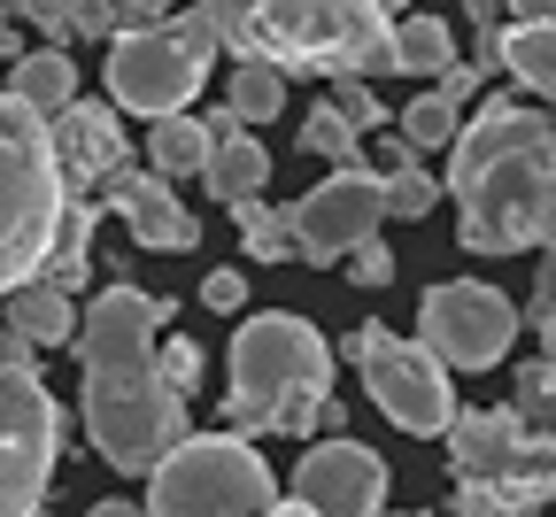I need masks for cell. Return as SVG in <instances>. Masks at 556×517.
<instances>
[{"label":"cell","instance_id":"74e56055","mask_svg":"<svg viewBox=\"0 0 556 517\" xmlns=\"http://www.w3.org/2000/svg\"><path fill=\"white\" fill-rule=\"evenodd\" d=\"M548 440H556V432H548Z\"/></svg>","mask_w":556,"mask_h":517},{"label":"cell","instance_id":"e0dca14e","mask_svg":"<svg viewBox=\"0 0 556 517\" xmlns=\"http://www.w3.org/2000/svg\"><path fill=\"white\" fill-rule=\"evenodd\" d=\"M208 193L217 201H263V178H270V147L255 131H217V147H208V163H201Z\"/></svg>","mask_w":556,"mask_h":517},{"label":"cell","instance_id":"7c38bea8","mask_svg":"<svg viewBox=\"0 0 556 517\" xmlns=\"http://www.w3.org/2000/svg\"><path fill=\"white\" fill-rule=\"evenodd\" d=\"M287 232H294V255L309 270H332L348 263L364 240H379V171H332L317 193H302L287 209Z\"/></svg>","mask_w":556,"mask_h":517},{"label":"cell","instance_id":"d6986e66","mask_svg":"<svg viewBox=\"0 0 556 517\" xmlns=\"http://www.w3.org/2000/svg\"><path fill=\"white\" fill-rule=\"evenodd\" d=\"M503 62L518 70V86H526L533 101L556 109V16H518V24H503Z\"/></svg>","mask_w":556,"mask_h":517},{"label":"cell","instance_id":"44dd1931","mask_svg":"<svg viewBox=\"0 0 556 517\" xmlns=\"http://www.w3.org/2000/svg\"><path fill=\"white\" fill-rule=\"evenodd\" d=\"M208 147H217V131H208V116H163L148 131V163L155 178H193L208 163Z\"/></svg>","mask_w":556,"mask_h":517},{"label":"cell","instance_id":"52a82bcc","mask_svg":"<svg viewBox=\"0 0 556 517\" xmlns=\"http://www.w3.org/2000/svg\"><path fill=\"white\" fill-rule=\"evenodd\" d=\"M441 440H448L456 487H479L486 502H503L518 517H541V502L556 494V440L526 425L518 409H456Z\"/></svg>","mask_w":556,"mask_h":517},{"label":"cell","instance_id":"836d02e7","mask_svg":"<svg viewBox=\"0 0 556 517\" xmlns=\"http://www.w3.org/2000/svg\"><path fill=\"white\" fill-rule=\"evenodd\" d=\"M86 517H139V502H93Z\"/></svg>","mask_w":556,"mask_h":517},{"label":"cell","instance_id":"7a4b0ae2","mask_svg":"<svg viewBox=\"0 0 556 517\" xmlns=\"http://www.w3.org/2000/svg\"><path fill=\"white\" fill-rule=\"evenodd\" d=\"M456 240L471 255H526L556 240V116L486 101L448 147Z\"/></svg>","mask_w":556,"mask_h":517},{"label":"cell","instance_id":"d4e9b609","mask_svg":"<svg viewBox=\"0 0 556 517\" xmlns=\"http://www.w3.org/2000/svg\"><path fill=\"white\" fill-rule=\"evenodd\" d=\"M232 216H240V248H248L255 263H287V255H294V232H287V209H270V201H240Z\"/></svg>","mask_w":556,"mask_h":517},{"label":"cell","instance_id":"7402d4cb","mask_svg":"<svg viewBox=\"0 0 556 517\" xmlns=\"http://www.w3.org/2000/svg\"><path fill=\"white\" fill-rule=\"evenodd\" d=\"M456 39L441 16H402L394 24V78H448Z\"/></svg>","mask_w":556,"mask_h":517},{"label":"cell","instance_id":"4316f807","mask_svg":"<svg viewBox=\"0 0 556 517\" xmlns=\"http://www.w3.org/2000/svg\"><path fill=\"white\" fill-rule=\"evenodd\" d=\"M155 371H163V387H170V394L186 402V394H193V387L208 379V355H201V340L170 332V340H163V355H155Z\"/></svg>","mask_w":556,"mask_h":517},{"label":"cell","instance_id":"e575fe53","mask_svg":"<svg viewBox=\"0 0 556 517\" xmlns=\"http://www.w3.org/2000/svg\"><path fill=\"white\" fill-rule=\"evenodd\" d=\"M270 517H309V509H302V502H278V509H270Z\"/></svg>","mask_w":556,"mask_h":517},{"label":"cell","instance_id":"4fadbf2b","mask_svg":"<svg viewBox=\"0 0 556 517\" xmlns=\"http://www.w3.org/2000/svg\"><path fill=\"white\" fill-rule=\"evenodd\" d=\"M294 502L309 517H379L387 509V464L364 440H317L294 464Z\"/></svg>","mask_w":556,"mask_h":517},{"label":"cell","instance_id":"f546056e","mask_svg":"<svg viewBox=\"0 0 556 517\" xmlns=\"http://www.w3.org/2000/svg\"><path fill=\"white\" fill-rule=\"evenodd\" d=\"M201 302H208V310H240V302H248V278H240V270H208V278H201Z\"/></svg>","mask_w":556,"mask_h":517},{"label":"cell","instance_id":"2e32d148","mask_svg":"<svg viewBox=\"0 0 556 517\" xmlns=\"http://www.w3.org/2000/svg\"><path fill=\"white\" fill-rule=\"evenodd\" d=\"M9 101L31 109L39 124L62 116L70 101H78V62H70L62 47H24V54L9 62Z\"/></svg>","mask_w":556,"mask_h":517},{"label":"cell","instance_id":"603a6c76","mask_svg":"<svg viewBox=\"0 0 556 517\" xmlns=\"http://www.w3.org/2000/svg\"><path fill=\"white\" fill-rule=\"evenodd\" d=\"M225 116H232L240 131L287 116V78H278L270 62H232V78H225Z\"/></svg>","mask_w":556,"mask_h":517},{"label":"cell","instance_id":"ba28073f","mask_svg":"<svg viewBox=\"0 0 556 517\" xmlns=\"http://www.w3.org/2000/svg\"><path fill=\"white\" fill-rule=\"evenodd\" d=\"M208 62H217V39H208L201 9L193 16H163L155 31H116L109 47V109L124 116H186V101L208 86Z\"/></svg>","mask_w":556,"mask_h":517},{"label":"cell","instance_id":"d6a6232c","mask_svg":"<svg viewBox=\"0 0 556 517\" xmlns=\"http://www.w3.org/2000/svg\"><path fill=\"white\" fill-rule=\"evenodd\" d=\"M70 31L101 39V31H116V9H109V0H101V9H70Z\"/></svg>","mask_w":556,"mask_h":517},{"label":"cell","instance_id":"83f0119b","mask_svg":"<svg viewBox=\"0 0 556 517\" xmlns=\"http://www.w3.org/2000/svg\"><path fill=\"white\" fill-rule=\"evenodd\" d=\"M325 109H332V116H340L348 131H356V139H364V131H379V124H394V116L379 109V93H371V86H356V78H340Z\"/></svg>","mask_w":556,"mask_h":517},{"label":"cell","instance_id":"30bf717a","mask_svg":"<svg viewBox=\"0 0 556 517\" xmlns=\"http://www.w3.org/2000/svg\"><path fill=\"white\" fill-rule=\"evenodd\" d=\"M54 464H62V409L47 379L0 363V517H47Z\"/></svg>","mask_w":556,"mask_h":517},{"label":"cell","instance_id":"8992f818","mask_svg":"<svg viewBox=\"0 0 556 517\" xmlns=\"http://www.w3.org/2000/svg\"><path fill=\"white\" fill-rule=\"evenodd\" d=\"M278 479L270 464L232 432H186L178 449L148 471V509L139 517H270Z\"/></svg>","mask_w":556,"mask_h":517},{"label":"cell","instance_id":"5bb4252c","mask_svg":"<svg viewBox=\"0 0 556 517\" xmlns=\"http://www.w3.org/2000/svg\"><path fill=\"white\" fill-rule=\"evenodd\" d=\"M47 147H54V171H62V193L70 201H86V186H109L116 171H131L124 124L101 101H70L62 116H47Z\"/></svg>","mask_w":556,"mask_h":517},{"label":"cell","instance_id":"3957f363","mask_svg":"<svg viewBox=\"0 0 556 517\" xmlns=\"http://www.w3.org/2000/svg\"><path fill=\"white\" fill-rule=\"evenodd\" d=\"M208 39H225L240 62H270L278 78H387L394 70V16L371 0H263V9H232L208 0L201 9Z\"/></svg>","mask_w":556,"mask_h":517},{"label":"cell","instance_id":"9c48e42d","mask_svg":"<svg viewBox=\"0 0 556 517\" xmlns=\"http://www.w3.org/2000/svg\"><path fill=\"white\" fill-rule=\"evenodd\" d=\"M340 355H348V371H364V394L387 409L394 432H448L456 425V387L417 340H402L387 325H356L340 340Z\"/></svg>","mask_w":556,"mask_h":517},{"label":"cell","instance_id":"484cf974","mask_svg":"<svg viewBox=\"0 0 556 517\" xmlns=\"http://www.w3.org/2000/svg\"><path fill=\"white\" fill-rule=\"evenodd\" d=\"M302 147H309V155H325L332 171H364V139L348 131L332 109H309V116H302Z\"/></svg>","mask_w":556,"mask_h":517},{"label":"cell","instance_id":"5b68a950","mask_svg":"<svg viewBox=\"0 0 556 517\" xmlns=\"http://www.w3.org/2000/svg\"><path fill=\"white\" fill-rule=\"evenodd\" d=\"M62 209H70V193L54 171L47 124L0 93V302L47 270Z\"/></svg>","mask_w":556,"mask_h":517},{"label":"cell","instance_id":"cb8c5ba5","mask_svg":"<svg viewBox=\"0 0 556 517\" xmlns=\"http://www.w3.org/2000/svg\"><path fill=\"white\" fill-rule=\"evenodd\" d=\"M456 131H464V109H448L441 93H417V101L394 116V139L409 147V155H417V147H456Z\"/></svg>","mask_w":556,"mask_h":517},{"label":"cell","instance_id":"1f68e13d","mask_svg":"<svg viewBox=\"0 0 556 517\" xmlns=\"http://www.w3.org/2000/svg\"><path fill=\"white\" fill-rule=\"evenodd\" d=\"M448 517H518V509H503V502H486L479 487H456V494H448Z\"/></svg>","mask_w":556,"mask_h":517},{"label":"cell","instance_id":"d590c367","mask_svg":"<svg viewBox=\"0 0 556 517\" xmlns=\"http://www.w3.org/2000/svg\"><path fill=\"white\" fill-rule=\"evenodd\" d=\"M379 517H387V509H379ZM409 517H433V509H409Z\"/></svg>","mask_w":556,"mask_h":517},{"label":"cell","instance_id":"f1b7e54d","mask_svg":"<svg viewBox=\"0 0 556 517\" xmlns=\"http://www.w3.org/2000/svg\"><path fill=\"white\" fill-rule=\"evenodd\" d=\"M348 278H356V286H387V278H394V255H387L379 240H364L356 255H348Z\"/></svg>","mask_w":556,"mask_h":517},{"label":"cell","instance_id":"4dcf8cb0","mask_svg":"<svg viewBox=\"0 0 556 517\" xmlns=\"http://www.w3.org/2000/svg\"><path fill=\"white\" fill-rule=\"evenodd\" d=\"M556 317V240L541 248V270H533V325Z\"/></svg>","mask_w":556,"mask_h":517},{"label":"cell","instance_id":"277c9868","mask_svg":"<svg viewBox=\"0 0 556 517\" xmlns=\"http://www.w3.org/2000/svg\"><path fill=\"white\" fill-rule=\"evenodd\" d=\"M332 402V348L309 317H248L232 332V387H225V432H317Z\"/></svg>","mask_w":556,"mask_h":517},{"label":"cell","instance_id":"ac0fdd59","mask_svg":"<svg viewBox=\"0 0 556 517\" xmlns=\"http://www.w3.org/2000/svg\"><path fill=\"white\" fill-rule=\"evenodd\" d=\"M9 332H16L31 355H39V348H62V340H78V302L31 278V286L9 293Z\"/></svg>","mask_w":556,"mask_h":517},{"label":"cell","instance_id":"9a60e30c","mask_svg":"<svg viewBox=\"0 0 556 517\" xmlns=\"http://www.w3.org/2000/svg\"><path fill=\"white\" fill-rule=\"evenodd\" d=\"M101 209H116L124 225H131V248H148V255H186L201 240V225L186 216V201L155 171H116L101 186Z\"/></svg>","mask_w":556,"mask_h":517},{"label":"cell","instance_id":"ffe728a7","mask_svg":"<svg viewBox=\"0 0 556 517\" xmlns=\"http://www.w3.org/2000/svg\"><path fill=\"white\" fill-rule=\"evenodd\" d=\"M433 201H441V186L409 163L402 139H387V147H379V216H402V225H417Z\"/></svg>","mask_w":556,"mask_h":517},{"label":"cell","instance_id":"8d00e7d4","mask_svg":"<svg viewBox=\"0 0 556 517\" xmlns=\"http://www.w3.org/2000/svg\"><path fill=\"white\" fill-rule=\"evenodd\" d=\"M0 31H9V16H0Z\"/></svg>","mask_w":556,"mask_h":517},{"label":"cell","instance_id":"8fae6325","mask_svg":"<svg viewBox=\"0 0 556 517\" xmlns=\"http://www.w3.org/2000/svg\"><path fill=\"white\" fill-rule=\"evenodd\" d=\"M518 340V302L503 286H479V278H448L426 293L417 310V348H426L441 371H495Z\"/></svg>","mask_w":556,"mask_h":517},{"label":"cell","instance_id":"6da1fadb","mask_svg":"<svg viewBox=\"0 0 556 517\" xmlns=\"http://www.w3.org/2000/svg\"><path fill=\"white\" fill-rule=\"evenodd\" d=\"M163 310L155 293H139L131 278L101 286L93 302L78 310V417H86V440L93 456L124 479H148L178 440L193 432L186 425V402L163 387L155 371V332H163Z\"/></svg>","mask_w":556,"mask_h":517}]
</instances>
